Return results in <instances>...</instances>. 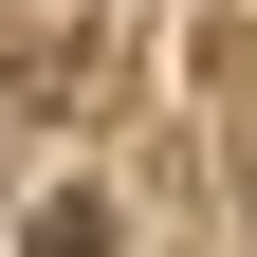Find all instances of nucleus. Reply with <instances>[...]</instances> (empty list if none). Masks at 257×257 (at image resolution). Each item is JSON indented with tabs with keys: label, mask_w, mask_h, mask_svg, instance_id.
<instances>
[{
	"label": "nucleus",
	"mask_w": 257,
	"mask_h": 257,
	"mask_svg": "<svg viewBox=\"0 0 257 257\" xmlns=\"http://www.w3.org/2000/svg\"><path fill=\"white\" fill-rule=\"evenodd\" d=\"M239 184H257V147H239Z\"/></svg>",
	"instance_id": "f03ea898"
},
{
	"label": "nucleus",
	"mask_w": 257,
	"mask_h": 257,
	"mask_svg": "<svg viewBox=\"0 0 257 257\" xmlns=\"http://www.w3.org/2000/svg\"><path fill=\"white\" fill-rule=\"evenodd\" d=\"M37 257H110V202H37Z\"/></svg>",
	"instance_id": "f257e3e1"
}]
</instances>
